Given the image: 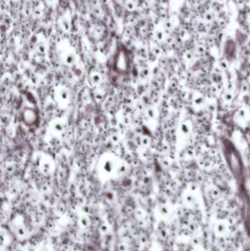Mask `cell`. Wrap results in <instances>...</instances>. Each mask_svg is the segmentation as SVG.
Returning <instances> with one entry per match:
<instances>
[{"mask_svg":"<svg viewBox=\"0 0 250 251\" xmlns=\"http://www.w3.org/2000/svg\"><path fill=\"white\" fill-rule=\"evenodd\" d=\"M224 146H225L224 148L225 156L231 171L235 176H242L243 165H242V162L239 153L233 148V146L228 143H224Z\"/></svg>","mask_w":250,"mask_h":251,"instance_id":"cell-1","label":"cell"},{"mask_svg":"<svg viewBox=\"0 0 250 251\" xmlns=\"http://www.w3.org/2000/svg\"><path fill=\"white\" fill-rule=\"evenodd\" d=\"M229 231V225L227 221L225 220H218L214 226V231L216 234L219 236H224L227 234Z\"/></svg>","mask_w":250,"mask_h":251,"instance_id":"cell-2","label":"cell"},{"mask_svg":"<svg viewBox=\"0 0 250 251\" xmlns=\"http://www.w3.org/2000/svg\"><path fill=\"white\" fill-rule=\"evenodd\" d=\"M182 131L185 134H187V133H189V126L187 125L184 124L182 125Z\"/></svg>","mask_w":250,"mask_h":251,"instance_id":"cell-3","label":"cell"},{"mask_svg":"<svg viewBox=\"0 0 250 251\" xmlns=\"http://www.w3.org/2000/svg\"><path fill=\"white\" fill-rule=\"evenodd\" d=\"M224 98H225V99L227 100V101H230V100L233 99V96L230 93H226Z\"/></svg>","mask_w":250,"mask_h":251,"instance_id":"cell-4","label":"cell"}]
</instances>
